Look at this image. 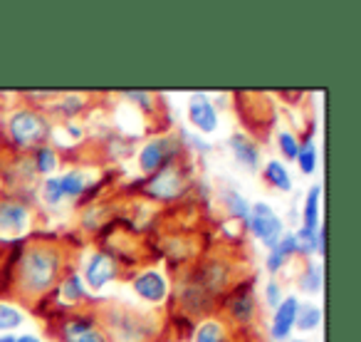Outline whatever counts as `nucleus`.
Segmentation results:
<instances>
[{
  "label": "nucleus",
  "mask_w": 361,
  "mask_h": 342,
  "mask_svg": "<svg viewBox=\"0 0 361 342\" xmlns=\"http://www.w3.org/2000/svg\"><path fill=\"white\" fill-rule=\"evenodd\" d=\"M67 268H72V261L65 243L45 238L20 241L13 261V295L37 305L55 290Z\"/></svg>",
  "instance_id": "obj_1"
},
{
  "label": "nucleus",
  "mask_w": 361,
  "mask_h": 342,
  "mask_svg": "<svg viewBox=\"0 0 361 342\" xmlns=\"http://www.w3.org/2000/svg\"><path fill=\"white\" fill-rule=\"evenodd\" d=\"M55 136V119L42 107L16 102L0 114V141L11 154L27 156Z\"/></svg>",
  "instance_id": "obj_2"
},
{
  "label": "nucleus",
  "mask_w": 361,
  "mask_h": 342,
  "mask_svg": "<svg viewBox=\"0 0 361 342\" xmlns=\"http://www.w3.org/2000/svg\"><path fill=\"white\" fill-rule=\"evenodd\" d=\"M196 169L188 159L169 164L164 169L154 171L149 177H141L131 184V191H136L139 196H144L146 201L159 204V206H173L180 204L183 199H188L196 189Z\"/></svg>",
  "instance_id": "obj_3"
},
{
  "label": "nucleus",
  "mask_w": 361,
  "mask_h": 342,
  "mask_svg": "<svg viewBox=\"0 0 361 342\" xmlns=\"http://www.w3.org/2000/svg\"><path fill=\"white\" fill-rule=\"evenodd\" d=\"M97 312L109 342H154L159 335V322L146 310L121 302H99Z\"/></svg>",
  "instance_id": "obj_4"
},
{
  "label": "nucleus",
  "mask_w": 361,
  "mask_h": 342,
  "mask_svg": "<svg viewBox=\"0 0 361 342\" xmlns=\"http://www.w3.org/2000/svg\"><path fill=\"white\" fill-rule=\"evenodd\" d=\"M216 310L221 312V320L231 327L233 335L245 332L255 325L260 312V297H257L255 278H240L226 290V295L218 300Z\"/></svg>",
  "instance_id": "obj_5"
},
{
  "label": "nucleus",
  "mask_w": 361,
  "mask_h": 342,
  "mask_svg": "<svg viewBox=\"0 0 361 342\" xmlns=\"http://www.w3.org/2000/svg\"><path fill=\"white\" fill-rule=\"evenodd\" d=\"M129 288L144 307H164L173 295V278L166 266L149 263L129 273Z\"/></svg>",
  "instance_id": "obj_6"
},
{
  "label": "nucleus",
  "mask_w": 361,
  "mask_h": 342,
  "mask_svg": "<svg viewBox=\"0 0 361 342\" xmlns=\"http://www.w3.org/2000/svg\"><path fill=\"white\" fill-rule=\"evenodd\" d=\"M77 271H80L87 290L97 297L109 285L119 283L121 278H124L126 268H124V263L116 258V253L111 251V248L99 246V248H90V251H87V256L82 258Z\"/></svg>",
  "instance_id": "obj_7"
},
{
  "label": "nucleus",
  "mask_w": 361,
  "mask_h": 342,
  "mask_svg": "<svg viewBox=\"0 0 361 342\" xmlns=\"http://www.w3.org/2000/svg\"><path fill=\"white\" fill-rule=\"evenodd\" d=\"M50 335L57 342H109L97 307L50 317Z\"/></svg>",
  "instance_id": "obj_8"
},
{
  "label": "nucleus",
  "mask_w": 361,
  "mask_h": 342,
  "mask_svg": "<svg viewBox=\"0 0 361 342\" xmlns=\"http://www.w3.org/2000/svg\"><path fill=\"white\" fill-rule=\"evenodd\" d=\"M183 159H188V151L183 149L176 131H164V134L149 136L136 149V169H139L141 177H149L154 171Z\"/></svg>",
  "instance_id": "obj_9"
},
{
  "label": "nucleus",
  "mask_w": 361,
  "mask_h": 342,
  "mask_svg": "<svg viewBox=\"0 0 361 342\" xmlns=\"http://www.w3.org/2000/svg\"><path fill=\"white\" fill-rule=\"evenodd\" d=\"M37 223V206L30 199L16 194H0V238L6 243H20Z\"/></svg>",
  "instance_id": "obj_10"
},
{
  "label": "nucleus",
  "mask_w": 361,
  "mask_h": 342,
  "mask_svg": "<svg viewBox=\"0 0 361 342\" xmlns=\"http://www.w3.org/2000/svg\"><path fill=\"white\" fill-rule=\"evenodd\" d=\"M186 273L216 305L226 295L228 288L235 283V268H233V261L226 253H211V256L196 261V266Z\"/></svg>",
  "instance_id": "obj_11"
},
{
  "label": "nucleus",
  "mask_w": 361,
  "mask_h": 342,
  "mask_svg": "<svg viewBox=\"0 0 361 342\" xmlns=\"http://www.w3.org/2000/svg\"><path fill=\"white\" fill-rule=\"evenodd\" d=\"M50 300L55 307L57 315H65V312H77V310H87V307H97L99 300L87 290L85 281H82L80 271L75 266L67 268L65 276L60 278V283L55 285V290L45 297V302ZM55 315V317H57Z\"/></svg>",
  "instance_id": "obj_12"
},
{
  "label": "nucleus",
  "mask_w": 361,
  "mask_h": 342,
  "mask_svg": "<svg viewBox=\"0 0 361 342\" xmlns=\"http://www.w3.org/2000/svg\"><path fill=\"white\" fill-rule=\"evenodd\" d=\"M243 231H247L257 243H260V246H265L267 251H270V248L280 241V236L287 231V228H285L282 216L275 211L272 204L255 201L250 206V216H247V223H245Z\"/></svg>",
  "instance_id": "obj_13"
},
{
  "label": "nucleus",
  "mask_w": 361,
  "mask_h": 342,
  "mask_svg": "<svg viewBox=\"0 0 361 342\" xmlns=\"http://www.w3.org/2000/svg\"><path fill=\"white\" fill-rule=\"evenodd\" d=\"M186 119L191 131L201 136H211L221 129V110L208 92H193L186 105Z\"/></svg>",
  "instance_id": "obj_14"
},
{
  "label": "nucleus",
  "mask_w": 361,
  "mask_h": 342,
  "mask_svg": "<svg viewBox=\"0 0 361 342\" xmlns=\"http://www.w3.org/2000/svg\"><path fill=\"white\" fill-rule=\"evenodd\" d=\"M300 297L295 293L282 297L280 305L272 310L270 325H267V342H290L295 337V320H297V307H300Z\"/></svg>",
  "instance_id": "obj_15"
},
{
  "label": "nucleus",
  "mask_w": 361,
  "mask_h": 342,
  "mask_svg": "<svg viewBox=\"0 0 361 342\" xmlns=\"http://www.w3.org/2000/svg\"><path fill=\"white\" fill-rule=\"evenodd\" d=\"M228 151H231L233 161H235L238 166H243L245 171H250V174L260 171V166H262L260 141L247 134V131H233V134L228 136Z\"/></svg>",
  "instance_id": "obj_16"
},
{
  "label": "nucleus",
  "mask_w": 361,
  "mask_h": 342,
  "mask_svg": "<svg viewBox=\"0 0 361 342\" xmlns=\"http://www.w3.org/2000/svg\"><path fill=\"white\" fill-rule=\"evenodd\" d=\"M295 246H297V258L302 261H314L317 256L324 263L326 256V223H322L317 231L312 228H295Z\"/></svg>",
  "instance_id": "obj_17"
},
{
  "label": "nucleus",
  "mask_w": 361,
  "mask_h": 342,
  "mask_svg": "<svg viewBox=\"0 0 361 342\" xmlns=\"http://www.w3.org/2000/svg\"><path fill=\"white\" fill-rule=\"evenodd\" d=\"M90 107V95H82V92H60L57 100L47 107V114L52 119H62V122H77Z\"/></svg>",
  "instance_id": "obj_18"
},
{
  "label": "nucleus",
  "mask_w": 361,
  "mask_h": 342,
  "mask_svg": "<svg viewBox=\"0 0 361 342\" xmlns=\"http://www.w3.org/2000/svg\"><path fill=\"white\" fill-rule=\"evenodd\" d=\"M297 258V246H295V233L292 231H285L280 236V241L267 251L265 256V271L270 273V278H277L287 266L290 261Z\"/></svg>",
  "instance_id": "obj_19"
},
{
  "label": "nucleus",
  "mask_w": 361,
  "mask_h": 342,
  "mask_svg": "<svg viewBox=\"0 0 361 342\" xmlns=\"http://www.w3.org/2000/svg\"><path fill=\"white\" fill-rule=\"evenodd\" d=\"M30 156V164L32 171L37 174V179H47V177H55L62 171V154H60V146L57 144H42L37 146Z\"/></svg>",
  "instance_id": "obj_20"
},
{
  "label": "nucleus",
  "mask_w": 361,
  "mask_h": 342,
  "mask_svg": "<svg viewBox=\"0 0 361 342\" xmlns=\"http://www.w3.org/2000/svg\"><path fill=\"white\" fill-rule=\"evenodd\" d=\"M193 342H233V332L218 315H206L193 325Z\"/></svg>",
  "instance_id": "obj_21"
},
{
  "label": "nucleus",
  "mask_w": 361,
  "mask_h": 342,
  "mask_svg": "<svg viewBox=\"0 0 361 342\" xmlns=\"http://www.w3.org/2000/svg\"><path fill=\"white\" fill-rule=\"evenodd\" d=\"M221 206L233 223L245 228L247 216H250V206H252V201L245 196V194L238 191V189H233V187H226L221 191Z\"/></svg>",
  "instance_id": "obj_22"
},
{
  "label": "nucleus",
  "mask_w": 361,
  "mask_h": 342,
  "mask_svg": "<svg viewBox=\"0 0 361 342\" xmlns=\"http://www.w3.org/2000/svg\"><path fill=\"white\" fill-rule=\"evenodd\" d=\"M260 174H262V182L270 189H275V191L292 194V189H295V179H292V171L285 161L267 159L265 164L260 166Z\"/></svg>",
  "instance_id": "obj_23"
},
{
  "label": "nucleus",
  "mask_w": 361,
  "mask_h": 342,
  "mask_svg": "<svg viewBox=\"0 0 361 342\" xmlns=\"http://www.w3.org/2000/svg\"><path fill=\"white\" fill-rule=\"evenodd\" d=\"M297 290L302 295L317 297L324 290V263L322 261H305L297 273Z\"/></svg>",
  "instance_id": "obj_24"
},
{
  "label": "nucleus",
  "mask_w": 361,
  "mask_h": 342,
  "mask_svg": "<svg viewBox=\"0 0 361 342\" xmlns=\"http://www.w3.org/2000/svg\"><path fill=\"white\" fill-rule=\"evenodd\" d=\"M322 201H324V189L322 184H312L305 194V201H302V213H300V226L302 228H317L322 226Z\"/></svg>",
  "instance_id": "obj_25"
},
{
  "label": "nucleus",
  "mask_w": 361,
  "mask_h": 342,
  "mask_svg": "<svg viewBox=\"0 0 361 342\" xmlns=\"http://www.w3.org/2000/svg\"><path fill=\"white\" fill-rule=\"evenodd\" d=\"M295 164H297V169H300L302 177H314L317 171H319V146H317L312 131L302 136Z\"/></svg>",
  "instance_id": "obj_26"
},
{
  "label": "nucleus",
  "mask_w": 361,
  "mask_h": 342,
  "mask_svg": "<svg viewBox=\"0 0 361 342\" xmlns=\"http://www.w3.org/2000/svg\"><path fill=\"white\" fill-rule=\"evenodd\" d=\"M27 320V312L11 297H0V335L6 332H20Z\"/></svg>",
  "instance_id": "obj_27"
},
{
  "label": "nucleus",
  "mask_w": 361,
  "mask_h": 342,
  "mask_svg": "<svg viewBox=\"0 0 361 342\" xmlns=\"http://www.w3.org/2000/svg\"><path fill=\"white\" fill-rule=\"evenodd\" d=\"M322 322H324V310H322L317 302H300V307H297L295 332L310 335V332L319 330Z\"/></svg>",
  "instance_id": "obj_28"
},
{
  "label": "nucleus",
  "mask_w": 361,
  "mask_h": 342,
  "mask_svg": "<svg viewBox=\"0 0 361 342\" xmlns=\"http://www.w3.org/2000/svg\"><path fill=\"white\" fill-rule=\"evenodd\" d=\"M300 141H302V136L297 134L295 129H277V134H275V146H277V151H280V156L282 159L280 161H295L297 159V151H300Z\"/></svg>",
  "instance_id": "obj_29"
},
{
  "label": "nucleus",
  "mask_w": 361,
  "mask_h": 342,
  "mask_svg": "<svg viewBox=\"0 0 361 342\" xmlns=\"http://www.w3.org/2000/svg\"><path fill=\"white\" fill-rule=\"evenodd\" d=\"M119 100L129 102V105H134L136 110L146 112V114H154V112L159 110V105H161V102H159L161 97L154 95V92H149V90H126V92H121V95H119Z\"/></svg>",
  "instance_id": "obj_30"
},
{
  "label": "nucleus",
  "mask_w": 361,
  "mask_h": 342,
  "mask_svg": "<svg viewBox=\"0 0 361 342\" xmlns=\"http://www.w3.org/2000/svg\"><path fill=\"white\" fill-rule=\"evenodd\" d=\"M176 134H178L180 144H183V149H186V151H196V154H211V151H213L211 141H206V136L196 134V131L176 129Z\"/></svg>",
  "instance_id": "obj_31"
},
{
  "label": "nucleus",
  "mask_w": 361,
  "mask_h": 342,
  "mask_svg": "<svg viewBox=\"0 0 361 342\" xmlns=\"http://www.w3.org/2000/svg\"><path fill=\"white\" fill-rule=\"evenodd\" d=\"M282 297H285L282 283L277 281V278H267L265 285H262V305L270 307V310H275V307L282 302Z\"/></svg>",
  "instance_id": "obj_32"
},
{
  "label": "nucleus",
  "mask_w": 361,
  "mask_h": 342,
  "mask_svg": "<svg viewBox=\"0 0 361 342\" xmlns=\"http://www.w3.org/2000/svg\"><path fill=\"white\" fill-rule=\"evenodd\" d=\"M62 126H65V134L70 136L72 141L85 139V126H82L80 122H62Z\"/></svg>",
  "instance_id": "obj_33"
},
{
  "label": "nucleus",
  "mask_w": 361,
  "mask_h": 342,
  "mask_svg": "<svg viewBox=\"0 0 361 342\" xmlns=\"http://www.w3.org/2000/svg\"><path fill=\"white\" fill-rule=\"evenodd\" d=\"M16 342H45L37 332H16Z\"/></svg>",
  "instance_id": "obj_34"
},
{
  "label": "nucleus",
  "mask_w": 361,
  "mask_h": 342,
  "mask_svg": "<svg viewBox=\"0 0 361 342\" xmlns=\"http://www.w3.org/2000/svg\"><path fill=\"white\" fill-rule=\"evenodd\" d=\"M0 342H16V332H6V335H0Z\"/></svg>",
  "instance_id": "obj_35"
},
{
  "label": "nucleus",
  "mask_w": 361,
  "mask_h": 342,
  "mask_svg": "<svg viewBox=\"0 0 361 342\" xmlns=\"http://www.w3.org/2000/svg\"><path fill=\"white\" fill-rule=\"evenodd\" d=\"M290 342H307V340H302V337H300V340H295V337H292V340Z\"/></svg>",
  "instance_id": "obj_36"
},
{
  "label": "nucleus",
  "mask_w": 361,
  "mask_h": 342,
  "mask_svg": "<svg viewBox=\"0 0 361 342\" xmlns=\"http://www.w3.org/2000/svg\"><path fill=\"white\" fill-rule=\"evenodd\" d=\"M233 342H247V340H233Z\"/></svg>",
  "instance_id": "obj_37"
},
{
  "label": "nucleus",
  "mask_w": 361,
  "mask_h": 342,
  "mask_svg": "<svg viewBox=\"0 0 361 342\" xmlns=\"http://www.w3.org/2000/svg\"><path fill=\"white\" fill-rule=\"evenodd\" d=\"M0 194H3V184H0Z\"/></svg>",
  "instance_id": "obj_38"
}]
</instances>
